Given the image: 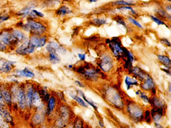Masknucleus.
<instances>
[{
	"label": "nucleus",
	"mask_w": 171,
	"mask_h": 128,
	"mask_svg": "<svg viewBox=\"0 0 171 128\" xmlns=\"http://www.w3.org/2000/svg\"><path fill=\"white\" fill-rule=\"evenodd\" d=\"M22 29L34 36H42L44 34L47 28L43 24L30 20L22 26Z\"/></svg>",
	"instance_id": "nucleus-1"
},
{
	"label": "nucleus",
	"mask_w": 171,
	"mask_h": 128,
	"mask_svg": "<svg viewBox=\"0 0 171 128\" xmlns=\"http://www.w3.org/2000/svg\"><path fill=\"white\" fill-rule=\"evenodd\" d=\"M35 49L36 48L29 43V40H26L17 48L16 53L20 56H27L34 52Z\"/></svg>",
	"instance_id": "nucleus-2"
},
{
	"label": "nucleus",
	"mask_w": 171,
	"mask_h": 128,
	"mask_svg": "<svg viewBox=\"0 0 171 128\" xmlns=\"http://www.w3.org/2000/svg\"><path fill=\"white\" fill-rule=\"evenodd\" d=\"M107 99L110 103L117 107H121L123 106V102L121 97L117 92L113 89H109L106 91Z\"/></svg>",
	"instance_id": "nucleus-3"
},
{
	"label": "nucleus",
	"mask_w": 171,
	"mask_h": 128,
	"mask_svg": "<svg viewBox=\"0 0 171 128\" xmlns=\"http://www.w3.org/2000/svg\"><path fill=\"white\" fill-rule=\"evenodd\" d=\"M128 113L133 118L139 120L142 117L143 110L139 105L136 104H129L127 107Z\"/></svg>",
	"instance_id": "nucleus-4"
},
{
	"label": "nucleus",
	"mask_w": 171,
	"mask_h": 128,
	"mask_svg": "<svg viewBox=\"0 0 171 128\" xmlns=\"http://www.w3.org/2000/svg\"><path fill=\"white\" fill-rule=\"evenodd\" d=\"M0 41L9 47H13L18 43L12 34L6 31L0 33Z\"/></svg>",
	"instance_id": "nucleus-5"
},
{
	"label": "nucleus",
	"mask_w": 171,
	"mask_h": 128,
	"mask_svg": "<svg viewBox=\"0 0 171 128\" xmlns=\"http://www.w3.org/2000/svg\"><path fill=\"white\" fill-rule=\"evenodd\" d=\"M29 42L35 48H41L45 46L47 42V37L45 36L33 35L30 38Z\"/></svg>",
	"instance_id": "nucleus-6"
},
{
	"label": "nucleus",
	"mask_w": 171,
	"mask_h": 128,
	"mask_svg": "<svg viewBox=\"0 0 171 128\" xmlns=\"http://www.w3.org/2000/svg\"><path fill=\"white\" fill-rule=\"evenodd\" d=\"M100 67L105 72L110 70L113 67V61L110 56L105 55L103 56L100 63Z\"/></svg>",
	"instance_id": "nucleus-7"
},
{
	"label": "nucleus",
	"mask_w": 171,
	"mask_h": 128,
	"mask_svg": "<svg viewBox=\"0 0 171 128\" xmlns=\"http://www.w3.org/2000/svg\"><path fill=\"white\" fill-rule=\"evenodd\" d=\"M16 99L19 108L21 110H24L26 108V106L25 94L23 89L20 88L18 90L17 92Z\"/></svg>",
	"instance_id": "nucleus-8"
},
{
	"label": "nucleus",
	"mask_w": 171,
	"mask_h": 128,
	"mask_svg": "<svg viewBox=\"0 0 171 128\" xmlns=\"http://www.w3.org/2000/svg\"><path fill=\"white\" fill-rule=\"evenodd\" d=\"M34 91V90L32 85H28L26 92L25 91L26 106L27 108L31 109L32 107V98Z\"/></svg>",
	"instance_id": "nucleus-9"
},
{
	"label": "nucleus",
	"mask_w": 171,
	"mask_h": 128,
	"mask_svg": "<svg viewBox=\"0 0 171 128\" xmlns=\"http://www.w3.org/2000/svg\"><path fill=\"white\" fill-rule=\"evenodd\" d=\"M46 49L49 54V60L51 63L52 64H56L59 63L60 62V58L56 53V51L52 49L48 45H47Z\"/></svg>",
	"instance_id": "nucleus-10"
},
{
	"label": "nucleus",
	"mask_w": 171,
	"mask_h": 128,
	"mask_svg": "<svg viewBox=\"0 0 171 128\" xmlns=\"http://www.w3.org/2000/svg\"><path fill=\"white\" fill-rule=\"evenodd\" d=\"M0 116L7 123H11L13 122V117L11 115L7 108L6 107V105L0 104Z\"/></svg>",
	"instance_id": "nucleus-11"
},
{
	"label": "nucleus",
	"mask_w": 171,
	"mask_h": 128,
	"mask_svg": "<svg viewBox=\"0 0 171 128\" xmlns=\"http://www.w3.org/2000/svg\"><path fill=\"white\" fill-rule=\"evenodd\" d=\"M14 63L10 61H4L0 65V73L8 74L13 70Z\"/></svg>",
	"instance_id": "nucleus-12"
},
{
	"label": "nucleus",
	"mask_w": 171,
	"mask_h": 128,
	"mask_svg": "<svg viewBox=\"0 0 171 128\" xmlns=\"http://www.w3.org/2000/svg\"><path fill=\"white\" fill-rule=\"evenodd\" d=\"M0 92L6 104H7L8 106L11 105L12 103V96L11 92L7 89L4 88L0 89Z\"/></svg>",
	"instance_id": "nucleus-13"
},
{
	"label": "nucleus",
	"mask_w": 171,
	"mask_h": 128,
	"mask_svg": "<svg viewBox=\"0 0 171 128\" xmlns=\"http://www.w3.org/2000/svg\"><path fill=\"white\" fill-rule=\"evenodd\" d=\"M141 87L144 91L153 89L155 88V83L153 79L150 76H148L146 79H144V82L141 86Z\"/></svg>",
	"instance_id": "nucleus-14"
},
{
	"label": "nucleus",
	"mask_w": 171,
	"mask_h": 128,
	"mask_svg": "<svg viewBox=\"0 0 171 128\" xmlns=\"http://www.w3.org/2000/svg\"><path fill=\"white\" fill-rule=\"evenodd\" d=\"M16 76L17 77H20L33 78L34 77L35 74L29 69L25 68L22 70H19L17 71L16 72Z\"/></svg>",
	"instance_id": "nucleus-15"
},
{
	"label": "nucleus",
	"mask_w": 171,
	"mask_h": 128,
	"mask_svg": "<svg viewBox=\"0 0 171 128\" xmlns=\"http://www.w3.org/2000/svg\"><path fill=\"white\" fill-rule=\"evenodd\" d=\"M48 105L47 107V114L48 115H50L54 111L55 106H56V99L52 96L49 98L48 101L47 102Z\"/></svg>",
	"instance_id": "nucleus-16"
},
{
	"label": "nucleus",
	"mask_w": 171,
	"mask_h": 128,
	"mask_svg": "<svg viewBox=\"0 0 171 128\" xmlns=\"http://www.w3.org/2000/svg\"><path fill=\"white\" fill-rule=\"evenodd\" d=\"M111 49L115 56H119V55L123 53V50L121 49L118 42H112V43H111Z\"/></svg>",
	"instance_id": "nucleus-17"
},
{
	"label": "nucleus",
	"mask_w": 171,
	"mask_h": 128,
	"mask_svg": "<svg viewBox=\"0 0 171 128\" xmlns=\"http://www.w3.org/2000/svg\"><path fill=\"white\" fill-rule=\"evenodd\" d=\"M42 105L41 98L37 91H34L32 98V106H35L39 108Z\"/></svg>",
	"instance_id": "nucleus-18"
},
{
	"label": "nucleus",
	"mask_w": 171,
	"mask_h": 128,
	"mask_svg": "<svg viewBox=\"0 0 171 128\" xmlns=\"http://www.w3.org/2000/svg\"><path fill=\"white\" fill-rule=\"evenodd\" d=\"M12 34L17 41L18 43H23L24 42L26 41L25 36L23 33L18 30H15L12 32Z\"/></svg>",
	"instance_id": "nucleus-19"
},
{
	"label": "nucleus",
	"mask_w": 171,
	"mask_h": 128,
	"mask_svg": "<svg viewBox=\"0 0 171 128\" xmlns=\"http://www.w3.org/2000/svg\"><path fill=\"white\" fill-rule=\"evenodd\" d=\"M133 72L135 75L139 77V78L142 80L146 79L149 76V75L144 72L139 67H135L133 70Z\"/></svg>",
	"instance_id": "nucleus-20"
},
{
	"label": "nucleus",
	"mask_w": 171,
	"mask_h": 128,
	"mask_svg": "<svg viewBox=\"0 0 171 128\" xmlns=\"http://www.w3.org/2000/svg\"><path fill=\"white\" fill-rule=\"evenodd\" d=\"M84 74L87 78L89 79L96 80L98 77V73L94 69H88L84 71Z\"/></svg>",
	"instance_id": "nucleus-21"
},
{
	"label": "nucleus",
	"mask_w": 171,
	"mask_h": 128,
	"mask_svg": "<svg viewBox=\"0 0 171 128\" xmlns=\"http://www.w3.org/2000/svg\"><path fill=\"white\" fill-rule=\"evenodd\" d=\"M71 13H72V12L65 6H62L56 11L57 15L60 16H64L66 15L70 14Z\"/></svg>",
	"instance_id": "nucleus-22"
},
{
	"label": "nucleus",
	"mask_w": 171,
	"mask_h": 128,
	"mask_svg": "<svg viewBox=\"0 0 171 128\" xmlns=\"http://www.w3.org/2000/svg\"><path fill=\"white\" fill-rule=\"evenodd\" d=\"M158 59L159 61L161 62L163 64H164L165 67L170 69V67L171 66V60L168 56L158 55Z\"/></svg>",
	"instance_id": "nucleus-23"
},
{
	"label": "nucleus",
	"mask_w": 171,
	"mask_h": 128,
	"mask_svg": "<svg viewBox=\"0 0 171 128\" xmlns=\"http://www.w3.org/2000/svg\"><path fill=\"white\" fill-rule=\"evenodd\" d=\"M124 82L126 85L127 90H129L132 86L138 85V82L137 80L131 78L129 76H126Z\"/></svg>",
	"instance_id": "nucleus-24"
},
{
	"label": "nucleus",
	"mask_w": 171,
	"mask_h": 128,
	"mask_svg": "<svg viewBox=\"0 0 171 128\" xmlns=\"http://www.w3.org/2000/svg\"><path fill=\"white\" fill-rule=\"evenodd\" d=\"M77 92L78 94H79L80 95H81V96L82 97L83 99H84V100L87 102V104H88L89 105H90L91 106H92L94 109H96V110L97 109V106H96V103L94 102L91 100L88 99H87V98L85 97V96H84V94L83 92H82V91L80 90H78H78H77Z\"/></svg>",
	"instance_id": "nucleus-25"
},
{
	"label": "nucleus",
	"mask_w": 171,
	"mask_h": 128,
	"mask_svg": "<svg viewBox=\"0 0 171 128\" xmlns=\"http://www.w3.org/2000/svg\"><path fill=\"white\" fill-rule=\"evenodd\" d=\"M33 5L28 6H27L26 7L24 8V9L21 10L19 12V13L20 16H22L24 17H29V15L30 14V13H31V11L33 9Z\"/></svg>",
	"instance_id": "nucleus-26"
},
{
	"label": "nucleus",
	"mask_w": 171,
	"mask_h": 128,
	"mask_svg": "<svg viewBox=\"0 0 171 128\" xmlns=\"http://www.w3.org/2000/svg\"><path fill=\"white\" fill-rule=\"evenodd\" d=\"M32 122L34 125H40L43 122V116L41 114H35L33 117Z\"/></svg>",
	"instance_id": "nucleus-27"
},
{
	"label": "nucleus",
	"mask_w": 171,
	"mask_h": 128,
	"mask_svg": "<svg viewBox=\"0 0 171 128\" xmlns=\"http://www.w3.org/2000/svg\"><path fill=\"white\" fill-rule=\"evenodd\" d=\"M69 95H70L71 97L72 98V99H73L75 101H76L79 104V105L81 106L85 107V108L88 107V105H87V103H85V101H83V100L82 99L78 97L76 95H75L74 94H71V93H69Z\"/></svg>",
	"instance_id": "nucleus-28"
},
{
	"label": "nucleus",
	"mask_w": 171,
	"mask_h": 128,
	"mask_svg": "<svg viewBox=\"0 0 171 128\" xmlns=\"http://www.w3.org/2000/svg\"><path fill=\"white\" fill-rule=\"evenodd\" d=\"M153 104L156 108H163L165 103L163 100L160 99L158 98H154L152 99Z\"/></svg>",
	"instance_id": "nucleus-29"
},
{
	"label": "nucleus",
	"mask_w": 171,
	"mask_h": 128,
	"mask_svg": "<svg viewBox=\"0 0 171 128\" xmlns=\"http://www.w3.org/2000/svg\"><path fill=\"white\" fill-rule=\"evenodd\" d=\"M92 23L95 25L100 26L106 24L107 21L106 19L104 18L95 19L92 20Z\"/></svg>",
	"instance_id": "nucleus-30"
},
{
	"label": "nucleus",
	"mask_w": 171,
	"mask_h": 128,
	"mask_svg": "<svg viewBox=\"0 0 171 128\" xmlns=\"http://www.w3.org/2000/svg\"><path fill=\"white\" fill-rule=\"evenodd\" d=\"M112 4L115 6H129L131 5H133V3L131 2H127V1L125 0H118L115 1V2H113Z\"/></svg>",
	"instance_id": "nucleus-31"
},
{
	"label": "nucleus",
	"mask_w": 171,
	"mask_h": 128,
	"mask_svg": "<svg viewBox=\"0 0 171 128\" xmlns=\"http://www.w3.org/2000/svg\"><path fill=\"white\" fill-rule=\"evenodd\" d=\"M135 94L137 96H139V97H140V98L142 100V101H144V102H146V103L149 102V99H148V97L144 92H140V91H138L135 92Z\"/></svg>",
	"instance_id": "nucleus-32"
},
{
	"label": "nucleus",
	"mask_w": 171,
	"mask_h": 128,
	"mask_svg": "<svg viewBox=\"0 0 171 128\" xmlns=\"http://www.w3.org/2000/svg\"><path fill=\"white\" fill-rule=\"evenodd\" d=\"M47 45H48L52 49H54L56 51L61 49L59 44L58 43L56 42H50Z\"/></svg>",
	"instance_id": "nucleus-33"
},
{
	"label": "nucleus",
	"mask_w": 171,
	"mask_h": 128,
	"mask_svg": "<svg viewBox=\"0 0 171 128\" xmlns=\"http://www.w3.org/2000/svg\"><path fill=\"white\" fill-rule=\"evenodd\" d=\"M42 97L43 98L44 101L45 102H47L50 98V95L49 94L46 89L42 90Z\"/></svg>",
	"instance_id": "nucleus-34"
},
{
	"label": "nucleus",
	"mask_w": 171,
	"mask_h": 128,
	"mask_svg": "<svg viewBox=\"0 0 171 128\" xmlns=\"http://www.w3.org/2000/svg\"><path fill=\"white\" fill-rule=\"evenodd\" d=\"M151 20L153 21L154 22L157 23L158 25H165L166 27H168V26L166 25V24L157 17L154 16H151Z\"/></svg>",
	"instance_id": "nucleus-35"
},
{
	"label": "nucleus",
	"mask_w": 171,
	"mask_h": 128,
	"mask_svg": "<svg viewBox=\"0 0 171 128\" xmlns=\"http://www.w3.org/2000/svg\"><path fill=\"white\" fill-rule=\"evenodd\" d=\"M128 20L129 21V22H131V23L133 24V25H135V26H137V27L140 28V29H143L142 26L141 25L140 23H139V22H137L135 19H134L132 17H128Z\"/></svg>",
	"instance_id": "nucleus-36"
},
{
	"label": "nucleus",
	"mask_w": 171,
	"mask_h": 128,
	"mask_svg": "<svg viewBox=\"0 0 171 128\" xmlns=\"http://www.w3.org/2000/svg\"><path fill=\"white\" fill-rule=\"evenodd\" d=\"M117 9L119 10H128L131 11L132 14H136V12L133 10V9L131 7H130L128 6H121V7L118 8Z\"/></svg>",
	"instance_id": "nucleus-37"
},
{
	"label": "nucleus",
	"mask_w": 171,
	"mask_h": 128,
	"mask_svg": "<svg viewBox=\"0 0 171 128\" xmlns=\"http://www.w3.org/2000/svg\"><path fill=\"white\" fill-rule=\"evenodd\" d=\"M10 18L9 15L7 14L0 15V23H2L3 22H5L7 21Z\"/></svg>",
	"instance_id": "nucleus-38"
},
{
	"label": "nucleus",
	"mask_w": 171,
	"mask_h": 128,
	"mask_svg": "<svg viewBox=\"0 0 171 128\" xmlns=\"http://www.w3.org/2000/svg\"><path fill=\"white\" fill-rule=\"evenodd\" d=\"M7 50V47L2 42L0 41V51L2 52H5Z\"/></svg>",
	"instance_id": "nucleus-39"
},
{
	"label": "nucleus",
	"mask_w": 171,
	"mask_h": 128,
	"mask_svg": "<svg viewBox=\"0 0 171 128\" xmlns=\"http://www.w3.org/2000/svg\"><path fill=\"white\" fill-rule=\"evenodd\" d=\"M33 13H34L35 15L36 16V18L37 17H40V18H42L43 17V14H42L41 12H39V11L33 9Z\"/></svg>",
	"instance_id": "nucleus-40"
},
{
	"label": "nucleus",
	"mask_w": 171,
	"mask_h": 128,
	"mask_svg": "<svg viewBox=\"0 0 171 128\" xmlns=\"http://www.w3.org/2000/svg\"><path fill=\"white\" fill-rule=\"evenodd\" d=\"M145 118H146V120L147 123H149L151 122V118L150 116V112L149 111H147L146 112Z\"/></svg>",
	"instance_id": "nucleus-41"
},
{
	"label": "nucleus",
	"mask_w": 171,
	"mask_h": 128,
	"mask_svg": "<svg viewBox=\"0 0 171 128\" xmlns=\"http://www.w3.org/2000/svg\"><path fill=\"white\" fill-rule=\"evenodd\" d=\"M160 41L163 44H164V45L167 46H169V47H170V46H171L170 42L167 39H161V40H160Z\"/></svg>",
	"instance_id": "nucleus-42"
},
{
	"label": "nucleus",
	"mask_w": 171,
	"mask_h": 128,
	"mask_svg": "<svg viewBox=\"0 0 171 128\" xmlns=\"http://www.w3.org/2000/svg\"><path fill=\"white\" fill-rule=\"evenodd\" d=\"M128 55L129 56V59H130V62L131 63V64H132L133 62V60H134L133 55L132 54V53L130 52H128Z\"/></svg>",
	"instance_id": "nucleus-43"
},
{
	"label": "nucleus",
	"mask_w": 171,
	"mask_h": 128,
	"mask_svg": "<svg viewBox=\"0 0 171 128\" xmlns=\"http://www.w3.org/2000/svg\"><path fill=\"white\" fill-rule=\"evenodd\" d=\"M78 57H79V59L81 61H84L85 58H86L85 54H80L79 53L78 54Z\"/></svg>",
	"instance_id": "nucleus-44"
},
{
	"label": "nucleus",
	"mask_w": 171,
	"mask_h": 128,
	"mask_svg": "<svg viewBox=\"0 0 171 128\" xmlns=\"http://www.w3.org/2000/svg\"><path fill=\"white\" fill-rule=\"evenodd\" d=\"M0 104L6 105L5 102L4 101V99H3V98L2 94L1 93V92H0Z\"/></svg>",
	"instance_id": "nucleus-45"
},
{
	"label": "nucleus",
	"mask_w": 171,
	"mask_h": 128,
	"mask_svg": "<svg viewBox=\"0 0 171 128\" xmlns=\"http://www.w3.org/2000/svg\"><path fill=\"white\" fill-rule=\"evenodd\" d=\"M117 23L119 24V25H122L124 26V27H126V23L122 20H118L117 21Z\"/></svg>",
	"instance_id": "nucleus-46"
},
{
	"label": "nucleus",
	"mask_w": 171,
	"mask_h": 128,
	"mask_svg": "<svg viewBox=\"0 0 171 128\" xmlns=\"http://www.w3.org/2000/svg\"><path fill=\"white\" fill-rule=\"evenodd\" d=\"M75 83L77 84V85H78L79 87H81V88H83V87H84V86L83 85L82 83H81L80 82L78 81H75Z\"/></svg>",
	"instance_id": "nucleus-47"
},
{
	"label": "nucleus",
	"mask_w": 171,
	"mask_h": 128,
	"mask_svg": "<svg viewBox=\"0 0 171 128\" xmlns=\"http://www.w3.org/2000/svg\"><path fill=\"white\" fill-rule=\"evenodd\" d=\"M166 10L167 12H168V13H171V5H169L167 6L166 8Z\"/></svg>",
	"instance_id": "nucleus-48"
},
{
	"label": "nucleus",
	"mask_w": 171,
	"mask_h": 128,
	"mask_svg": "<svg viewBox=\"0 0 171 128\" xmlns=\"http://www.w3.org/2000/svg\"><path fill=\"white\" fill-rule=\"evenodd\" d=\"M155 126L156 128H163L162 126H161L160 124L158 123H155Z\"/></svg>",
	"instance_id": "nucleus-49"
},
{
	"label": "nucleus",
	"mask_w": 171,
	"mask_h": 128,
	"mask_svg": "<svg viewBox=\"0 0 171 128\" xmlns=\"http://www.w3.org/2000/svg\"><path fill=\"white\" fill-rule=\"evenodd\" d=\"M99 125L101 126V127H102V128H103V127H104V124H103V123L102 121H101V120H100V121H99Z\"/></svg>",
	"instance_id": "nucleus-50"
},
{
	"label": "nucleus",
	"mask_w": 171,
	"mask_h": 128,
	"mask_svg": "<svg viewBox=\"0 0 171 128\" xmlns=\"http://www.w3.org/2000/svg\"><path fill=\"white\" fill-rule=\"evenodd\" d=\"M87 1L90 3H96L97 1V0H87Z\"/></svg>",
	"instance_id": "nucleus-51"
},
{
	"label": "nucleus",
	"mask_w": 171,
	"mask_h": 128,
	"mask_svg": "<svg viewBox=\"0 0 171 128\" xmlns=\"http://www.w3.org/2000/svg\"><path fill=\"white\" fill-rule=\"evenodd\" d=\"M169 91L171 93V84L170 83L169 87Z\"/></svg>",
	"instance_id": "nucleus-52"
},
{
	"label": "nucleus",
	"mask_w": 171,
	"mask_h": 128,
	"mask_svg": "<svg viewBox=\"0 0 171 128\" xmlns=\"http://www.w3.org/2000/svg\"><path fill=\"white\" fill-rule=\"evenodd\" d=\"M72 67H73V66L71 65H69L68 66V68H72Z\"/></svg>",
	"instance_id": "nucleus-53"
},
{
	"label": "nucleus",
	"mask_w": 171,
	"mask_h": 128,
	"mask_svg": "<svg viewBox=\"0 0 171 128\" xmlns=\"http://www.w3.org/2000/svg\"><path fill=\"white\" fill-rule=\"evenodd\" d=\"M167 2H171V0H166Z\"/></svg>",
	"instance_id": "nucleus-54"
}]
</instances>
